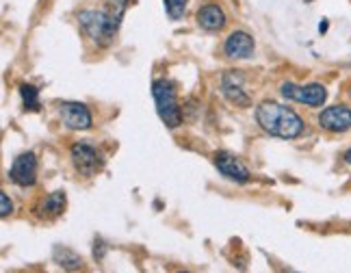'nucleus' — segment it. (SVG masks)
I'll use <instances>...</instances> for the list:
<instances>
[{
    "mask_svg": "<svg viewBox=\"0 0 351 273\" xmlns=\"http://www.w3.org/2000/svg\"><path fill=\"white\" fill-rule=\"evenodd\" d=\"M256 121L267 134L280 139H297L304 132V119L293 108L278 102H263L256 108Z\"/></svg>",
    "mask_w": 351,
    "mask_h": 273,
    "instance_id": "f257e3e1",
    "label": "nucleus"
},
{
    "mask_svg": "<svg viewBox=\"0 0 351 273\" xmlns=\"http://www.w3.org/2000/svg\"><path fill=\"white\" fill-rule=\"evenodd\" d=\"M152 95L156 102V111L158 117L163 119V124L167 128H178L182 124V111L178 98H176V87L171 80L167 78H158L152 83Z\"/></svg>",
    "mask_w": 351,
    "mask_h": 273,
    "instance_id": "f03ea898",
    "label": "nucleus"
},
{
    "mask_svg": "<svg viewBox=\"0 0 351 273\" xmlns=\"http://www.w3.org/2000/svg\"><path fill=\"white\" fill-rule=\"evenodd\" d=\"M78 24L91 42L98 46H109L117 33V26L113 24L109 11H80Z\"/></svg>",
    "mask_w": 351,
    "mask_h": 273,
    "instance_id": "7ed1b4c3",
    "label": "nucleus"
},
{
    "mask_svg": "<svg viewBox=\"0 0 351 273\" xmlns=\"http://www.w3.org/2000/svg\"><path fill=\"white\" fill-rule=\"evenodd\" d=\"M70 158L76 171L85 178H91L93 174H98L102 167V158L98 154V150L89 145L87 141H76L70 150Z\"/></svg>",
    "mask_w": 351,
    "mask_h": 273,
    "instance_id": "20e7f679",
    "label": "nucleus"
},
{
    "mask_svg": "<svg viewBox=\"0 0 351 273\" xmlns=\"http://www.w3.org/2000/svg\"><path fill=\"white\" fill-rule=\"evenodd\" d=\"M282 95L287 100L300 102V104H308V106H323L328 100V91L319 83H310V85H293V83H285L280 87Z\"/></svg>",
    "mask_w": 351,
    "mask_h": 273,
    "instance_id": "39448f33",
    "label": "nucleus"
},
{
    "mask_svg": "<svg viewBox=\"0 0 351 273\" xmlns=\"http://www.w3.org/2000/svg\"><path fill=\"white\" fill-rule=\"evenodd\" d=\"M9 178L18 187H33L37 182V156L33 152H22L11 163Z\"/></svg>",
    "mask_w": 351,
    "mask_h": 273,
    "instance_id": "423d86ee",
    "label": "nucleus"
},
{
    "mask_svg": "<svg viewBox=\"0 0 351 273\" xmlns=\"http://www.w3.org/2000/svg\"><path fill=\"white\" fill-rule=\"evenodd\" d=\"M213 163H215V167H217V171L223 176V178L228 180H232V182H239V185H245L250 182V169L243 165V163L230 154V152H217L213 156Z\"/></svg>",
    "mask_w": 351,
    "mask_h": 273,
    "instance_id": "0eeeda50",
    "label": "nucleus"
},
{
    "mask_svg": "<svg viewBox=\"0 0 351 273\" xmlns=\"http://www.w3.org/2000/svg\"><path fill=\"white\" fill-rule=\"evenodd\" d=\"M59 115H61V121L70 130H89L93 124L89 108L80 102H63L59 106Z\"/></svg>",
    "mask_w": 351,
    "mask_h": 273,
    "instance_id": "6e6552de",
    "label": "nucleus"
},
{
    "mask_svg": "<svg viewBox=\"0 0 351 273\" xmlns=\"http://www.w3.org/2000/svg\"><path fill=\"white\" fill-rule=\"evenodd\" d=\"M319 126L330 132H347L351 128V108L345 104L323 108L319 113Z\"/></svg>",
    "mask_w": 351,
    "mask_h": 273,
    "instance_id": "1a4fd4ad",
    "label": "nucleus"
},
{
    "mask_svg": "<svg viewBox=\"0 0 351 273\" xmlns=\"http://www.w3.org/2000/svg\"><path fill=\"white\" fill-rule=\"evenodd\" d=\"M221 91L226 95V100L237 104V106L247 108L252 104V98L245 93V87H243V74L241 72H226L221 78Z\"/></svg>",
    "mask_w": 351,
    "mask_h": 273,
    "instance_id": "9d476101",
    "label": "nucleus"
},
{
    "mask_svg": "<svg viewBox=\"0 0 351 273\" xmlns=\"http://www.w3.org/2000/svg\"><path fill=\"white\" fill-rule=\"evenodd\" d=\"M223 52L228 59H250L254 57V39L245 31H234L226 39Z\"/></svg>",
    "mask_w": 351,
    "mask_h": 273,
    "instance_id": "9b49d317",
    "label": "nucleus"
},
{
    "mask_svg": "<svg viewBox=\"0 0 351 273\" xmlns=\"http://www.w3.org/2000/svg\"><path fill=\"white\" fill-rule=\"evenodd\" d=\"M195 20L204 31H221L226 26V13L219 5H204L197 11Z\"/></svg>",
    "mask_w": 351,
    "mask_h": 273,
    "instance_id": "f8f14e48",
    "label": "nucleus"
},
{
    "mask_svg": "<svg viewBox=\"0 0 351 273\" xmlns=\"http://www.w3.org/2000/svg\"><path fill=\"white\" fill-rule=\"evenodd\" d=\"M63 211H65V193L63 191H55V193L46 195L37 209V213L42 217H59Z\"/></svg>",
    "mask_w": 351,
    "mask_h": 273,
    "instance_id": "ddd939ff",
    "label": "nucleus"
},
{
    "mask_svg": "<svg viewBox=\"0 0 351 273\" xmlns=\"http://www.w3.org/2000/svg\"><path fill=\"white\" fill-rule=\"evenodd\" d=\"M52 258H55V263L67 271H76L83 267V258H80L76 252L67 250V248H55V252H52Z\"/></svg>",
    "mask_w": 351,
    "mask_h": 273,
    "instance_id": "4468645a",
    "label": "nucleus"
},
{
    "mask_svg": "<svg viewBox=\"0 0 351 273\" xmlns=\"http://www.w3.org/2000/svg\"><path fill=\"white\" fill-rule=\"evenodd\" d=\"M20 95H22V106L26 111H39L42 102H39V89L35 85L29 83L20 85Z\"/></svg>",
    "mask_w": 351,
    "mask_h": 273,
    "instance_id": "2eb2a0df",
    "label": "nucleus"
},
{
    "mask_svg": "<svg viewBox=\"0 0 351 273\" xmlns=\"http://www.w3.org/2000/svg\"><path fill=\"white\" fill-rule=\"evenodd\" d=\"M128 3H130V0H109V7H106V11H109V16H111V20H113V24L117 26V29H119L121 20H124Z\"/></svg>",
    "mask_w": 351,
    "mask_h": 273,
    "instance_id": "dca6fc26",
    "label": "nucleus"
},
{
    "mask_svg": "<svg viewBox=\"0 0 351 273\" xmlns=\"http://www.w3.org/2000/svg\"><path fill=\"white\" fill-rule=\"evenodd\" d=\"M165 11L171 20H180L186 11V0H165Z\"/></svg>",
    "mask_w": 351,
    "mask_h": 273,
    "instance_id": "f3484780",
    "label": "nucleus"
},
{
    "mask_svg": "<svg viewBox=\"0 0 351 273\" xmlns=\"http://www.w3.org/2000/svg\"><path fill=\"white\" fill-rule=\"evenodd\" d=\"M13 213V202L7 193H0V217H9Z\"/></svg>",
    "mask_w": 351,
    "mask_h": 273,
    "instance_id": "a211bd4d",
    "label": "nucleus"
},
{
    "mask_svg": "<svg viewBox=\"0 0 351 273\" xmlns=\"http://www.w3.org/2000/svg\"><path fill=\"white\" fill-rule=\"evenodd\" d=\"M328 29H330L328 20H321V24H319V33H321V35H323V33H328Z\"/></svg>",
    "mask_w": 351,
    "mask_h": 273,
    "instance_id": "6ab92c4d",
    "label": "nucleus"
},
{
    "mask_svg": "<svg viewBox=\"0 0 351 273\" xmlns=\"http://www.w3.org/2000/svg\"><path fill=\"white\" fill-rule=\"evenodd\" d=\"M345 161L349 163V165H351V147L347 150V152H345Z\"/></svg>",
    "mask_w": 351,
    "mask_h": 273,
    "instance_id": "aec40b11",
    "label": "nucleus"
}]
</instances>
